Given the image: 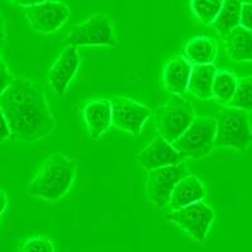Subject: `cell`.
<instances>
[{"mask_svg": "<svg viewBox=\"0 0 252 252\" xmlns=\"http://www.w3.org/2000/svg\"><path fill=\"white\" fill-rule=\"evenodd\" d=\"M24 14L32 31L39 34H52L66 24L69 18V6L58 0H47L26 6Z\"/></svg>", "mask_w": 252, "mask_h": 252, "instance_id": "9c48e42d", "label": "cell"}, {"mask_svg": "<svg viewBox=\"0 0 252 252\" xmlns=\"http://www.w3.org/2000/svg\"><path fill=\"white\" fill-rule=\"evenodd\" d=\"M184 58L192 66L213 63L218 55V44L213 38L197 35L189 39L183 48Z\"/></svg>", "mask_w": 252, "mask_h": 252, "instance_id": "e0dca14e", "label": "cell"}, {"mask_svg": "<svg viewBox=\"0 0 252 252\" xmlns=\"http://www.w3.org/2000/svg\"><path fill=\"white\" fill-rule=\"evenodd\" d=\"M242 3H252V0H242Z\"/></svg>", "mask_w": 252, "mask_h": 252, "instance_id": "f546056e", "label": "cell"}, {"mask_svg": "<svg viewBox=\"0 0 252 252\" xmlns=\"http://www.w3.org/2000/svg\"><path fill=\"white\" fill-rule=\"evenodd\" d=\"M206 194V188L201 179L197 175L189 173L188 175L182 178L175 186L172 197H170L169 207L173 211L181 209L189 204L195 203V202L203 201Z\"/></svg>", "mask_w": 252, "mask_h": 252, "instance_id": "9a60e30c", "label": "cell"}, {"mask_svg": "<svg viewBox=\"0 0 252 252\" xmlns=\"http://www.w3.org/2000/svg\"><path fill=\"white\" fill-rule=\"evenodd\" d=\"M172 223L181 227L197 242L203 244L215 220V211L203 201L195 202L165 216Z\"/></svg>", "mask_w": 252, "mask_h": 252, "instance_id": "ba28073f", "label": "cell"}, {"mask_svg": "<svg viewBox=\"0 0 252 252\" xmlns=\"http://www.w3.org/2000/svg\"><path fill=\"white\" fill-rule=\"evenodd\" d=\"M110 101L112 107V126L134 136L140 135L145 123L152 116V109L124 96H115Z\"/></svg>", "mask_w": 252, "mask_h": 252, "instance_id": "30bf717a", "label": "cell"}, {"mask_svg": "<svg viewBox=\"0 0 252 252\" xmlns=\"http://www.w3.org/2000/svg\"><path fill=\"white\" fill-rule=\"evenodd\" d=\"M0 107L8 121L10 140L33 143L47 138L55 130L56 120L46 91L37 81L15 77L0 96Z\"/></svg>", "mask_w": 252, "mask_h": 252, "instance_id": "6da1fadb", "label": "cell"}, {"mask_svg": "<svg viewBox=\"0 0 252 252\" xmlns=\"http://www.w3.org/2000/svg\"><path fill=\"white\" fill-rule=\"evenodd\" d=\"M9 1L18 6H23V8H26V6L43 3V1H47V0H9Z\"/></svg>", "mask_w": 252, "mask_h": 252, "instance_id": "4316f807", "label": "cell"}, {"mask_svg": "<svg viewBox=\"0 0 252 252\" xmlns=\"http://www.w3.org/2000/svg\"><path fill=\"white\" fill-rule=\"evenodd\" d=\"M237 76L227 69H218L213 81V97L220 105L226 106L235 96L237 90Z\"/></svg>", "mask_w": 252, "mask_h": 252, "instance_id": "ffe728a7", "label": "cell"}, {"mask_svg": "<svg viewBox=\"0 0 252 252\" xmlns=\"http://www.w3.org/2000/svg\"><path fill=\"white\" fill-rule=\"evenodd\" d=\"M216 118L198 116L188 129L172 143L182 158L199 160L215 149Z\"/></svg>", "mask_w": 252, "mask_h": 252, "instance_id": "277c9868", "label": "cell"}, {"mask_svg": "<svg viewBox=\"0 0 252 252\" xmlns=\"http://www.w3.org/2000/svg\"><path fill=\"white\" fill-rule=\"evenodd\" d=\"M192 67V64L182 56H175L166 61L163 69V82L166 91L172 94L184 96L188 91Z\"/></svg>", "mask_w": 252, "mask_h": 252, "instance_id": "5bb4252c", "label": "cell"}, {"mask_svg": "<svg viewBox=\"0 0 252 252\" xmlns=\"http://www.w3.org/2000/svg\"><path fill=\"white\" fill-rule=\"evenodd\" d=\"M145 170H152L161 166L174 165L183 161V158L174 146L161 136L153 139L136 157Z\"/></svg>", "mask_w": 252, "mask_h": 252, "instance_id": "7c38bea8", "label": "cell"}, {"mask_svg": "<svg viewBox=\"0 0 252 252\" xmlns=\"http://www.w3.org/2000/svg\"><path fill=\"white\" fill-rule=\"evenodd\" d=\"M19 252H55V245L47 236H34L22 242Z\"/></svg>", "mask_w": 252, "mask_h": 252, "instance_id": "603a6c76", "label": "cell"}, {"mask_svg": "<svg viewBox=\"0 0 252 252\" xmlns=\"http://www.w3.org/2000/svg\"><path fill=\"white\" fill-rule=\"evenodd\" d=\"M218 68L213 64H195L192 67L188 91L199 100L213 98V81Z\"/></svg>", "mask_w": 252, "mask_h": 252, "instance_id": "ac0fdd59", "label": "cell"}, {"mask_svg": "<svg viewBox=\"0 0 252 252\" xmlns=\"http://www.w3.org/2000/svg\"><path fill=\"white\" fill-rule=\"evenodd\" d=\"M188 174V166L183 161L174 165L148 170V177H146L148 201L158 209H163L169 206L170 197L175 186L182 178Z\"/></svg>", "mask_w": 252, "mask_h": 252, "instance_id": "52a82bcc", "label": "cell"}, {"mask_svg": "<svg viewBox=\"0 0 252 252\" xmlns=\"http://www.w3.org/2000/svg\"><path fill=\"white\" fill-rule=\"evenodd\" d=\"M77 174V161L62 153L49 155L28 186L29 195L56 203L71 189Z\"/></svg>", "mask_w": 252, "mask_h": 252, "instance_id": "7a4b0ae2", "label": "cell"}, {"mask_svg": "<svg viewBox=\"0 0 252 252\" xmlns=\"http://www.w3.org/2000/svg\"><path fill=\"white\" fill-rule=\"evenodd\" d=\"M252 144V126L249 112L224 106L216 115L215 149L227 148L245 152Z\"/></svg>", "mask_w": 252, "mask_h": 252, "instance_id": "3957f363", "label": "cell"}, {"mask_svg": "<svg viewBox=\"0 0 252 252\" xmlns=\"http://www.w3.org/2000/svg\"><path fill=\"white\" fill-rule=\"evenodd\" d=\"M241 26L252 31V3L242 4V10H241Z\"/></svg>", "mask_w": 252, "mask_h": 252, "instance_id": "d4e9b609", "label": "cell"}, {"mask_svg": "<svg viewBox=\"0 0 252 252\" xmlns=\"http://www.w3.org/2000/svg\"><path fill=\"white\" fill-rule=\"evenodd\" d=\"M223 42L233 62H252V31L238 26L229 32Z\"/></svg>", "mask_w": 252, "mask_h": 252, "instance_id": "2e32d148", "label": "cell"}, {"mask_svg": "<svg viewBox=\"0 0 252 252\" xmlns=\"http://www.w3.org/2000/svg\"><path fill=\"white\" fill-rule=\"evenodd\" d=\"M195 119L192 102L181 94H173L155 111V126L161 138L170 144L177 140Z\"/></svg>", "mask_w": 252, "mask_h": 252, "instance_id": "5b68a950", "label": "cell"}, {"mask_svg": "<svg viewBox=\"0 0 252 252\" xmlns=\"http://www.w3.org/2000/svg\"><path fill=\"white\" fill-rule=\"evenodd\" d=\"M80 63L81 57L78 47L67 46L52 64L48 73V81L57 96H63L66 94L69 83L78 72Z\"/></svg>", "mask_w": 252, "mask_h": 252, "instance_id": "8fae6325", "label": "cell"}, {"mask_svg": "<svg viewBox=\"0 0 252 252\" xmlns=\"http://www.w3.org/2000/svg\"><path fill=\"white\" fill-rule=\"evenodd\" d=\"M64 43L75 47H115L118 44V38L110 17L102 13H96L82 23L76 24L67 34Z\"/></svg>", "mask_w": 252, "mask_h": 252, "instance_id": "8992f818", "label": "cell"}, {"mask_svg": "<svg viewBox=\"0 0 252 252\" xmlns=\"http://www.w3.org/2000/svg\"><path fill=\"white\" fill-rule=\"evenodd\" d=\"M6 206H8V197H6V193L4 192L3 189H0V216L5 212Z\"/></svg>", "mask_w": 252, "mask_h": 252, "instance_id": "f1b7e54d", "label": "cell"}, {"mask_svg": "<svg viewBox=\"0 0 252 252\" xmlns=\"http://www.w3.org/2000/svg\"><path fill=\"white\" fill-rule=\"evenodd\" d=\"M82 118L92 140H98L112 126V107L110 100H89L82 107Z\"/></svg>", "mask_w": 252, "mask_h": 252, "instance_id": "4fadbf2b", "label": "cell"}, {"mask_svg": "<svg viewBox=\"0 0 252 252\" xmlns=\"http://www.w3.org/2000/svg\"><path fill=\"white\" fill-rule=\"evenodd\" d=\"M6 32H5V22H4L3 14L0 13V48L5 44Z\"/></svg>", "mask_w": 252, "mask_h": 252, "instance_id": "83f0119b", "label": "cell"}, {"mask_svg": "<svg viewBox=\"0 0 252 252\" xmlns=\"http://www.w3.org/2000/svg\"><path fill=\"white\" fill-rule=\"evenodd\" d=\"M226 106L245 110L247 112L252 111V75L238 78L235 96Z\"/></svg>", "mask_w": 252, "mask_h": 252, "instance_id": "7402d4cb", "label": "cell"}, {"mask_svg": "<svg viewBox=\"0 0 252 252\" xmlns=\"http://www.w3.org/2000/svg\"><path fill=\"white\" fill-rule=\"evenodd\" d=\"M242 0H224L223 6L220 14L213 22L216 32L222 39L226 38L229 32L236 27L241 26V10H242Z\"/></svg>", "mask_w": 252, "mask_h": 252, "instance_id": "d6986e66", "label": "cell"}, {"mask_svg": "<svg viewBox=\"0 0 252 252\" xmlns=\"http://www.w3.org/2000/svg\"><path fill=\"white\" fill-rule=\"evenodd\" d=\"M6 139H10V130H9V125L5 119V115H4L1 107H0V143L5 141Z\"/></svg>", "mask_w": 252, "mask_h": 252, "instance_id": "484cf974", "label": "cell"}, {"mask_svg": "<svg viewBox=\"0 0 252 252\" xmlns=\"http://www.w3.org/2000/svg\"><path fill=\"white\" fill-rule=\"evenodd\" d=\"M14 80L15 77L12 72L9 71L6 63L0 60V96L6 91V89L12 85Z\"/></svg>", "mask_w": 252, "mask_h": 252, "instance_id": "cb8c5ba5", "label": "cell"}, {"mask_svg": "<svg viewBox=\"0 0 252 252\" xmlns=\"http://www.w3.org/2000/svg\"><path fill=\"white\" fill-rule=\"evenodd\" d=\"M223 3L224 0H190V9L198 22L212 24L220 14Z\"/></svg>", "mask_w": 252, "mask_h": 252, "instance_id": "44dd1931", "label": "cell"}]
</instances>
